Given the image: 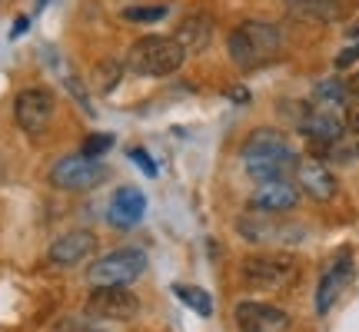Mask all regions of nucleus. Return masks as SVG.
<instances>
[{"label": "nucleus", "instance_id": "nucleus-1", "mask_svg": "<svg viewBox=\"0 0 359 332\" xmlns=\"http://www.w3.org/2000/svg\"><path fill=\"white\" fill-rule=\"evenodd\" d=\"M240 156H243L246 173L257 183L273 177H290V173H296V163H299V156L290 150V143L283 140L280 130H266V127L246 137Z\"/></svg>", "mask_w": 359, "mask_h": 332}, {"label": "nucleus", "instance_id": "nucleus-2", "mask_svg": "<svg viewBox=\"0 0 359 332\" xmlns=\"http://www.w3.org/2000/svg\"><path fill=\"white\" fill-rule=\"evenodd\" d=\"M226 50L230 60L240 70H259V67L273 64L283 50V37L280 30L266 20H243L226 40Z\"/></svg>", "mask_w": 359, "mask_h": 332}, {"label": "nucleus", "instance_id": "nucleus-3", "mask_svg": "<svg viewBox=\"0 0 359 332\" xmlns=\"http://www.w3.org/2000/svg\"><path fill=\"white\" fill-rule=\"evenodd\" d=\"M183 60H187V50L180 47L177 37L154 34V37H140L130 47L127 67L140 77H170L183 67Z\"/></svg>", "mask_w": 359, "mask_h": 332}, {"label": "nucleus", "instance_id": "nucleus-4", "mask_svg": "<svg viewBox=\"0 0 359 332\" xmlns=\"http://www.w3.org/2000/svg\"><path fill=\"white\" fill-rule=\"evenodd\" d=\"M143 269H147V253L123 246V249H114V253L100 256L97 263H90L87 282L93 289L97 286H130L133 279L143 276Z\"/></svg>", "mask_w": 359, "mask_h": 332}, {"label": "nucleus", "instance_id": "nucleus-5", "mask_svg": "<svg viewBox=\"0 0 359 332\" xmlns=\"http://www.w3.org/2000/svg\"><path fill=\"white\" fill-rule=\"evenodd\" d=\"M243 286L246 289H259V293H280L283 286L296 279V263L286 256H250L243 259Z\"/></svg>", "mask_w": 359, "mask_h": 332}, {"label": "nucleus", "instance_id": "nucleus-6", "mask_svg": "<svg viewBox=\"0 0 359 332\" xmlns=\"http://www.w3.org/2000/svg\"><path fill=\"white\" fill-rule=\"evenodd\" d=\"M107 179V166L100 160H90V156L77 153V156H64L57 160L50 170V183L57 190H67V193H83V190H93L100 186Z\"/></svg>", "mask_w": 359, "mask_h": 332}, {"label": "nucleus", "instance_id": "nucleus-7", "mask_svg": "<svg viewBox=\"0 0 359 332\" xmlns=\"http://www.w3.org/2000/svg\"><path fill=\"white\" fill-rule=\"evenodd\" d=\"M87 316L93 319H114V322H130L140 312V299L123 289V286H97L87 299Z\"/></svg>", "mask_w": 359, "mask_h": 332}, {"label": "nucleus", "instance_id": "nucleus-8", "mask_svg": "<svg viewBox=\"0 0 359 332\" xmlns=\"http://www.w3.org/2000/svg\"><path fill=\"white\" fill-rule=\"evenodd\" d=\"M13 116H17V123H20L24 133H30V137L43 133L53 116V93L43 87L20 90L17 100H13Z\"/></svg>", "mask_w": 359, "mask_h": 332}, {"label": "nucleus", "instance_id": "nucleus-9", "mask_svg": "<svg viewBox=\"0 0 359 332\" xmlns=\"http://www.w3.org/2000/svg\"><path fill=\"white\" fill-rule=\"evenodd\" d=\"M296 200H299L296 183H290V177H273V179H263L257 190H253L250 209L263 213V216H280L286 209H293Z\"/></svg>", "mask_w": 359, "mask_h": 332}, {"label": "nucleus", "instance_id": "nucleus-10", "mask_svg": "<svg viewBox=\"0 0 359 332\" xmlns=\"http://www.w3.org/2000/svg\"><path fill=\"white\" fill-rule=\"evenodd\" d=\"M93 253H97V236L90 230H70L50 243L47 259H50L53 266L70 269V266H77V263H83V259H90Z\"/></svg>", "mask_w": 359, "mask_h": 332}, {"label": "nucleus", "instance_id": "nucleus-11", "mask_svg": "<svg viewBox=\"0 0 359 332\" xmlns=\"http://www.w3.org/2000/svg\"><path fill=\"white\" fill-rule=\"evenodd\" d=\"M296 183H299V190L306 193L309 200H316V203H326V200L336 196L333 170L323 163V160H313V156H303V160L296 163Z\"/></svg>", "mask_w": 359, "mask_h": 332}, {"label": "nucleus", "instance_id": "nucleus-12", "mask_svg": "<svg viewBox=\"0 0 359 332\" xmlns=\"http://www.w3.org/2000/svg\"><path fill=\"white\" fill-rule=\"evenodd\" d=\"M236 326L243 332H283L290 326V316H286L283 309L269 306V303L250 299V303H240V306H236Z\"/></svg>", "mask_w": 359, "mask_h": 332}, {"label": "nucleus", "instance_id": "nucleus-13", "mask_svg": "<svg viewBox=\"0 0 359 332\" xmlns=\"http://www.w3.org/2000/svg\"><path fill=\"white\" fill-rule=\"evenodd\" d=\"M143 213H147V196L137 186H120L114 193V200H110L107 219H110V226H116V230H133L143 219Z\"/></svg>", "mask_w": 359, "mask_h": 332}, {"label": "nucleus", "instance_id": "nucleus-14", "mask_svg": "<svg viewBox=\"0 0 359 332\" xmlns=\"http://www.w3.org/2000/svg\"><path fill=\"white\" fill-rule=\"evenodd\" d=\"M349 276H353V263H349V253H343L339 259H333V266L326 269L320 279V289H316V312H320V316H326V312L333 309L339 293L346 289Z\"/></svg>", "mask_w": 359, "mask_h": 332}, {"label": "nucleus", "instance_id": "nucleus-15", "mask_svg": "<svg viewBox=\"0 0 359 332\" xmlns=\"http://www.w3.org/2000/svg\"><path fill=\"white\" fill-rule=\"evenodd\" d=\"M177 40L187 53H203L213 43V17L210 13H187L177 27Z\"/></svg>", "mask_w": 359, "mask_h": 332}, {"label": "nucleus", "instance_id": "nucleus-16", "mask_svg": "<svg viewBox=\"0 0 359 332\" xmlns=\"http://www.w3.org/2000/svg\"><path fill=\"white\" fill-rule=\"evenodd\" d=\"M299 130L306 133L309 140L323 143V146H330V143H336L339 137H343V120L333 113V110H309L303 120H299Z\"/></svg>", "mask_w": 359, "mask_h": 332}, {"label": "nucleus", "instance_id": "nucleus-17", "mask_svg": "<svg viewBox=\"0 0 359 332\" xmlns=\"http://www.w3.org/2000/svg\"><path fill=\"white\" fill-rule=\"evenodd\" d=\"M286 11L306 24H333L343 17V0H286Z\"/></svg>", "mask_w": 359, "mask_h": 332}, {"label": "nucleus", "instance_id": "nucleus-18", "mask_svg": "<svg viewBox=\"0 0 359 332\" xmlns=\"http://www.w3.org/2000/svg\"><path fill=\"white\" fill-rule=\"evenodd\" d=\"M173 296H177V299H183V303H187V306H190L193 312H200L203 319H206V316H213V299H210V296H206L203 289L177 282V286H173Z\"/></svg>", "mask_w": 359, "mask_h": 332}, {"label": "nucleus", "instance_id": "nucleus-19", "mask_svg": "<svg viewBox=\"0 0 359 332\" xmlns=\"http://www.w3.org/2000/svg\"><path fill=\"white\" fill-rule=\"evenodd\" d=\"M163 17H167V7H163V4L127 7V11H123V20H130V24H154V20H163Z\"/></svg>", "mask_w": 359, "mask_h": 332}, {"label": "nucleus", "instance_id": "nucleus-20", "mask_svg": "<svg viewBox=\"0 0 359 332\" xmlns=\"http://www.w3.org/2000/svg\"><path fill=\"white\" fill-rule=\"evenodd\" d=\"M120 64H114V60H107V64L97 67V90L100 93H110V90L116 87V80H120Z\"/></svg>", "mask_w": 359, "mask_h": 332}, {"label": "nucleus", "instance_id": "nucleus-21", "mask_svg": "<svg viewBox=\"0 0 359 332\" xmlns=\"http://www.w3.org/2000/svg\"><path fill=\"white\" fill-rule=\"evenodd\" d=\"M110 146H114V137H107V133H93V137H87V140H83L80 153L90 156V160H97V156H103Z\"/></svg>", "mask_w": 359, "mask_h": 332}, {"label": "nucleus", "instance_id": "nucleus-22", "mask_svg": "<svg viewBox=\"0 0 359 332\" xmlns=\"http://www.w3.org/2000/svg\"><path fill=\"white\" fill-rule=\"evenodd\" d=\"M343 97H346V87H343V83H336V80H326V83L316 87V100L320 103H339Z\"/></svg>", "mask_w": 359, "mask_h": 332}, {"label": "nucleus", "instance_id": "nucleus-23", "mask_svg": "<svg viewBox=\"0 0 359 332\" xmlns=\"http://www.w3.org/2000/svg\"><path fill=\"white\" fill-rule=\"evenodd\" d=\"M130 160H133V163L140 166L143 173H147V177H156V166H154V160H150V156L143 153V150H130Z\"/></svg>", "mask_w": 359, "mask_h": 332}, {"label": "nucleus", "instance_id": "nucleus-24", "mask_svg": "<svg viewBox=\"0 0 359 332\" xmlns=\"http://www.w3.org/2000/svg\"><path fill=\"white\" fill-rule=\"evenodd\" d=\"M343 127L356 130L359 133V103H346V116H343Z\"/></svg>", "mask_w": 359, "mask_h": 332}, {"label": "nucleus", "instance_id": "nucleus-25", "mask_svg": "<svg viewBox=\"0 0 359 332\" xmlns=\"http://www.w3.org/2000/svg\"><path fill=\"white\" fill-rule=\"evenodd\" d=\"M356 60H359V43H353V47H346V50H343V53H339V57H336V67L343 70V67L356 64Z\"/></svg>", "mask_w": 359, "mask_h": 332}, {"label": "nucleus", "instance_id": "nucleus-26", "mask_svg": "<svg viewBox=\"0 0 359 332\" xmlns=\"http://www.w3.org/2000/svg\"><path fill=\"white\" fill-rule=\"evenodd\" d=\"M57 332H103V329H93V326H87V322H64Z\"/></svg>", "mask_w": 359, "mask_h": 332}, {"label": "nucleus", "instance_id": "nucleus-27", "mask_svg": "<svg viewBox=\"0 0 359 332\" xmlns=\"http://www.w3.org/2000/svg\"><path fill=\"white\" fill-rule=\"evenodd\" d=\"M343 87H346V93H349V97H359V70H356V74H349V77H346V83H343Z\"/></svg>", "mask_w": 359, "mask_h": 332}, {"label": "nucleus", "instance_id": "nucleus-28", "mask_svg": "<svg viewBox=\"0 0 359 332\" xmlns=\"http://www.w3.org/2000/svg\"><path fill=\"white\" fill-rule=\"evenodd\" d=\"M226 97H233V100H240V103H246V100H250V93H246L243 87H233V90H226Z\"/></svg>", "mask_w": 359, "mask_h": 332}, {"label": "nucleus", "instance_id": "nucleus-29", "mask_svg": "<svg viewBox=\"0 0 359 332\" xmlns=\"http://www.w3.org/2000/svg\"><path fill=\"white\" fill-rule=\"evenodd\" d=\"M349 37H359V24H353V27H349Z\"/></svg>", "mask_w": 359, "mask_h": 332}, {"label": "nucleus", "instance_id": "nucleus-30", "mask_svg": "<svg viewBox=\"0 0 359 332\" xmlns=\"http://www.w3.org/2000/svg\"><path fill=\"white\" fill-rule=\"evenodd\" d=\"M356 150H359V146H356Z\"/></svg>", "mask_w": 359, "mask_h": 332}]
</instances>
